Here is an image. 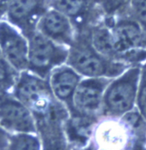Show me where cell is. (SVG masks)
Instances as JSON below:
<instances>
[{"label": "cell", "instance_id": "cell-15", "mask_svg": "<svg viewBox=\"0 0 146 150\" xmlns=\"http://www.w3.org/2000/svg\"><path fill=\"white\" fill-rule=\"evenodd\" d=\"M6 150H41V140L31 133L10 135Z\"/></svg>", "mask_w": 146, "mask_h": 150}, {"label": "cell", "instance_id": "cell-21", "mask_svg": "<svg viewBox=\"0 0 146 150\" xmlns=\"http://www.w3.org/2000/svg\"><path fill=\"white\" fill-rule=\"evenodd\" d=\"M71 150H98V145L94 140H91L88 145L82 147H73Z\"/></svg>", "mask_w": 146, "mask_h": 150}, {"label": "cell", "instance_id": "cell-22", "mask_svg": "<svg viewBox=\"0 0 146 150\" xmlns=\"http://www.w3.org/2000/svg\"><path fill=\"white\" fill-rule=\"evenodd\" d=\"M10 0H0V18L6 13Z\"/></svg>", "mask_w": 146, "mask_h": 150}, {"label": "cell", "instance_id": "cell-20", "mask_svg": "<svg viewBox=\"0 0 146 150\" xmlns=\"http://www.w3.org/2000/svg\"><path fill=\"white\" fill-rule=\"evenodd\" d=\"M10 134L0 126V150H6L9 143Z\"/></svg>", "mask_w": 146, "mask_h": 150}, {"label": "cell", "instance_id": "cell-19", "mask_svg": "<svg viewBox=\"0 0 146 150\" xmlns=\"http://www.w3.org/2000/svg\"><path fill=\"white\" fill-rule=\"evenodd\" d=\"M130 5L136 21L142 27L146 26V0H131Z\"/></svg>", "mask_w": 146, "mask_h": 150}, {"label": "cell", "instance_id": "cell-7", "mask_svg": "<svg viewBox=\"0 0 146 150\" xmlns=\"http://www.w3.org/2000/svg\"><path fill=\"white\" fill-rule=\"evenodd\" d=\"M49 6L48 0H10L6 13L8 21L27 38L36 32L37 24Z\"/></svg>", "mask_w": 146, "mask_h": 150}, {"label": "cell", "instance_id": "cell-6", "mask_svg": "<svg viewBox=\"0 0 146 150\" xmlns=\"http://www.w3.org/2000/svg\"><path fill=\"white\" fill-rule=\"evenodd\" d=\"M0 126L11 132L37 133L31 112L9 92H0Z\"/></svg>", "mask_w": 146, "mask_h": 150}, {"label": "cell", "instance_id": "cell-8", "mask_svg": "<svg viewBox=\"0 0 146 150\" xmlns=\"http://www.w3.org/2000/svg\"><path fill=\"white\" fill-rule=\"evenodd\" d=\"M0 51L17 71L27 70L28 40L4 21H0Z\"/></svg>", "mask_w": 146, "mask_h": 150}, {"label": "cell", "instance_id": "cell-2", "mask_svg": "<svg viewBox=\"0 0 146 150\" xmlns=\"http://www.w3.org/2000/svg\"><path fill=\"white\" fill-rule=\"evenodd\" d=\"M66 64L82 77L115 78L130 67L99 53L93 47L87 29L77 32L73 42L69 47Z\"/></svg>", "mask_w": 146, "mask_h": 150}, {"label": "cell", "instance_id": "cell-18", "mask_svg": "<svg viewBox=\"0 0 146 150\" xmlns=\"http://www.w3.org/2000/svg\"><path fill=\"white\" fill-rule=\"evenodd\" d=\"M130 3L131 0H94V4L107 16H114Z\"/></svg>", "mask_w": 146, "mask_h": 150}, {"label": "cell", "instance_id": "cell-5", "mask_svg": "<svg viewBox=\"0 0 146 150\" xmlns=\"http://www.w3.org/2000/svg\"><path fill=\"white\" fill-rule=\"evenodd\" d=\"M112 78L85 77L78 85L72 99V112L70 115L79 114L97 118L100 113L105 90Z\"/></svg>", "mask_w": 146, "mask_h": 150}, {"label": "cell", "instance_id": "cell-1", "mask_svg": "<svg viewBox=\"0 0 146 150\" xmlns=\"http://www.w3.org/2000/svg\"><path fill=\"white\" fill-rule=\"evenodd\" d=\"M13 90V94L31 112L35 125L65 123L70 117L67 107L54 96L47 79L22 71Z\"/></svg>", "mask_w": 146, "mask_h": 150}, {"label": "cell", "instance_id": "cell-12", "mask_svg": "<svg viewBox=\"0 0 146 150\" xmlns=\"http://www.w3.org/2000/svg\"><path fill=\"white\" fill-rule=\"evenodd\" d=\"M97 120V118L83 116L79 114L70 115L64 125V133L66 139L73 147L85 146L90 138L92 126Z\"/></svg>", "mask_w": 146, "mask_h": 150}, {"label": "cell", "instance_id": "cell-17", "mask_svg": "<svg viewBox=\"0 0 146 150\" xmlns=\"http://www.w3.org/2000/svg\"><path fill=\"white\" fill-rule=\"evenodd\" d=\"M136 106L138 112L142 117L146 124V62L142 66L141 79L136 99Z\"/></svg>", "mask_w": 146, "mask_h": 150}, {"label": "cell", "instance_id": "cell-9", "mask_svg": "<svg viewBox=\"0 0 146 150\" xmlns=\"http://www.w3.org/2000/svg\"><path fill=\"white\" fill-rule=\"evenodd\" d=\"M110 31L118 61L124 62L128 52L145 48L143 29L136 20L117 21L110 26Z\"/></svg>", "mask_w": 146, "mask_h": 150}, {"label": "cell", "instance_id": "cell-16", "mask_svg": "<svg viewBox=\"0 0 146 150\" xmlns=\"http://www.w3.org/2000/svg\"><path fill=\"white\" fill-rule=\"evenodd\" d=\"M19 74L0 51V92H9L14 88Z\"/></svg>", "mask_w": 146, "mask_h": 150}, {"label": "cell", "instance_id": "cell-11", "mask_svg": "<svg viewBox=\"0 0 146 150\" xmlns=\"http://www.w3.org/2000/svg\"><path fill=\"white\" fill-rule=\"evenodd\" d=\"M83 77L67 64L61 65L51 70L47 80L54 96L72 112V99L75 90Z\"/></svg>", "mask_w": 146, "mask_h": 150}, {"label": "cell", "instance_id": "cell-13", "mask_svg": "<svg viewBox=\"0 0 146 150\" xmlns=\"http://www.w3.org/2000/svg\"><path fill=\"white\" fill-rule=\"evenodd\" d=\"M50 6L70 18L74 27H78L77 32L83 30L85 20L94 4V0H51Z\"/></svg>", "mask_w": 146, "mask_h": 150}, {"label": "cell", "instance_id": "cell-3", "mask_svg": "<svg viewBox=\"0 0 146 150\" xmlns=\"http://www.w3.org/2000/svg\"><path fill=\"white\" fill-rule=\"evenodd\" d=\"M142 65L130 66L112 78L105 90L100 114L109 118L123 117L135 109Z\"/></svg>", "mask_w": 146, "mask_h": 150}, {"label": "cell", "instance_id": "cell-4", "mask_svg": "<svg viewBox=\"0 0 146 150\" xmlns=\"http://www.w3.org/2000/svg\"><path fill=\"white\" fill-rule=\"evenodd\" d=\"M28 40V65L27 71L47 79L51 70L66 64L69 47L58 44L39 32H34Z\"/></svg>", "mask_w": 146, "mask_h": 150}, {"label": "cell", "instance_id": "cell-10", "mask_svg": "<svg viewBox=\"0 0 146 150\" xmlns=\"http://www.w3.org/2000/svg\"><path fill=\"white\" fill-rule=\"evenodd\" d=\"M36 31L54 42L67 47L71 45L77 33L70 18L53 8L47 10L40 19Z\"/></svg>", "mask_w": 146, "mask_h": 150}, {"label": "cell", "instance_id": "cell-14", "mask_svg": "<svg viewBox=\"0 0 146 150\" xmlns=\"http://www.w3.org/2000/svg\"><path fill=\"white\" fill-rule=\"evenodd\" d=\"M38 135L42 142V150H71L63 129L44 130Z\"/></svg>", "mask_w": 146, "mask_h": 150}]
</instances>
